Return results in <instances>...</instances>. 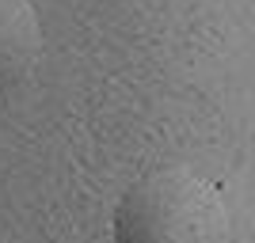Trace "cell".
<instances>
[{
	"instance_id": "6da1fadb",
	"label": "cell",
	"mask_w": 255,
	"mask_h": 243,
	"mask_svg": "<svg viewBox=\"0 0 255 243\" xmlns=\"http://www.w3.org/2000/svg\"><path fill=\"white\" fill-rule=\"evenodd\" d=\"M115 243H229V205L198 171L160 167L122 194Z\"/></svg>"
},
{
	"instance_id": "7a4b0ae2",
	"label": "cell",
	"mask_w": 255,
	"mask_h": 243,
	"mask_svg": "<svg viewBox=\"0 0 255 243\" xmlns=\"http://www.w3.org/2000/svg\"><path fill=\"white\" fill-rule=\"evenodd\" d=\"M42 53V23L31 0H0V95L34 73Z\"/></svg>"
}]
</instances>
